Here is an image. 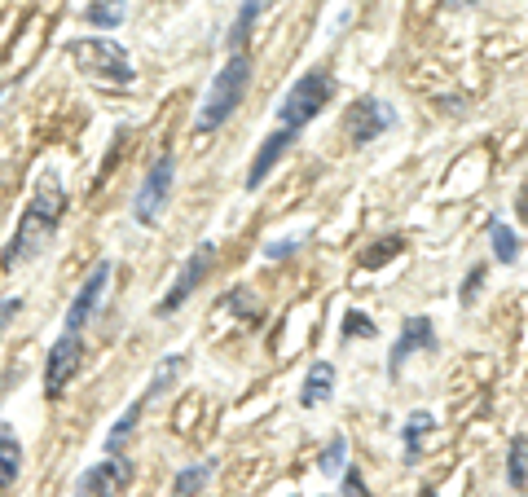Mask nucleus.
Wrapping results in <instances>:
<instances>
[{
  "mask_svg": "<svg viewBox=\"0 0 528 497\" xmlns=\"http://www.w3.org/2000/svg\"><path fill=\"white\" fill-rule=\"evenodd\" d=\"M62 216H66V190H62L58 176L44 172L36 181V190H31V198H27V207H22L14 238H9L5 256H0V269L14 273V269H22V264L36 260L40 251L53 242V234H58Z\"/></svg>",
  "mask_w": 528,
  "mask_h": 497,
  "instance_id": "nucleus-1",
  "label": "nucleus"
},
{
  "mask_svg": "<svg viewBox=\"0 0 528 497\" xmlns=\"http://www.w3.org/2000/svg\"><path fill=\"white\" fill-rule=\"evenodd\" d=\"M251 71H256L251 53H229V62L212 75V88H207L203 106H198V115H194L198 137H207V132L229 124V115L242 106V97H247V88H251Z\"/></svg>",
  "mask_w": 528,
  "mask_h": 497,
  "instance_id": "nucleus-2",
  "label": "nucleus"
},
{
  "mask_svg": "<svg viewBox=\"0 0 528 497\" xmlns=\"http://www.w3.org/2000/svg\"><path fill=\"white\" fill-rule=\"evenodd\" d=\"M330 97H335V75H330L326 66L304 71L300 80L286 88V97H282V106H278V128H286V132H295V137H300V132L330 106Z\"/></svg>",
  "mask_w": 528,
  "mask_h": 497,
  "instance_id": "nucleus-3",
  "label": "nucleus"
},
{
  "mask_svg": "<svg viewBox=\"0 0 528 497\" xmlns=\"http://www.w3.org/2000/svg\"><path fill=\"white\" fill-rule=\"evenodd\" d=\"M66 53H71V62L80 66L84 75H93V80H102V84L128 88L132 80H137V71H132V58L124 53V44H115V40H102V36L71 40V44H66Z\"/></svg>",
  "mask_w": 528,
  "mask_h": 497,
  "instance_id": "nucleus-4",
  "label": "nucleus"
},
{
  "mask_svg": "<svg viewBox=\"0 0 528 497\" xmlns=\"http://www.w3.org/2000/svg\"><path fill=\"white\" fill-rule=\"evenodd\" d=\"M172 181H176V159L172 154H159L154 168L146 172V181H141L137 198H132V216H137V225H154V220L163 216V207H168V198H172Z\"/></svg>",
  "mask_w": 528,
  "mask_h": 497,
  "instance_id": "nucleus-5",
  "label": "nucleus"
},
{
  "mask_svg": "<svg viewBox=\"0 0 528 497\" xmlns=\"http://www.w3.org/2000/svg\"><path fill=\"white\" fill-rule=\"evenodd\" d=\"M392 128H396V110L388 102H379V97H357L344 115V132L352 146H370V141H379Z\"/></svg>",
  "mask_w": 528,
  "mask_h": 497,
  "instance_id": "nucleus-6",
  "label": "nucleus"
},
{
  "mask_svg": "<svg viewBox=\"0 0 528 497\" xmlns=\"http://www.w3.org/2000/svg\"><path fill=\"white\" fill-rule=\"evenodd\" d=\"M212 264H216V242H198V247H194V256L181 264V273H176L172 291L163 295L154 313H159V317H172L176 308H181V304H185V300H190V295L198 291V286H203V278H207V273H212Z\"/></svg>",
  "mask_w": 528,
  "mask_h": 497,
  "instance_id": "nucleus-7",
  "label": "nucleus"
},
{
  "mask_svg": "<svg viewBox=\"0 0 528 497\" xmlns=\"http://www.w3.org/2000/svg\"><path fill=\"white\" fill-rule=\"evenodd\" d=\"M440 348V335H436V322L427 313H414L401 322V335L388 352V379H401V366L414 357V352H436Z\"/></svg>",
  "mask_w": 528,
  "mask_h": 497,
  "instance_id": "nucleus-8",
  "label": "nucleus"
},
{
  "mask_svg": "<svg viewBox=\"0 0 528 497\" xmlns=\"http://www.w3.org/2000/svg\"><path fill=\"white\" fill-rule=\"evenodd\" d=\"M80 366H84V339L62 330V339L49 348V361H44V396H49V401L62 396L66 383L80 374Z\"/></svg>",
  "mask_w": 528,
  "mask_h": 497,
  "instance_id": "nucleus-9",
  "label": "nucleus"
},
{
  "mask_svg": "<svg viewBox=\"0 0 528 497\" xmlns=\"http://www.w3.org/2000/svg\"><path fill=\"white\" fill-rule=\"evenodd\" d=\"M128 484H132V462L106 458V462H93L88 471L75 476V497H124Z\"/></svg>",
  "mask_w": 528,
  "mask_h": 497,
  "instance_id": "nucleus-10",
  "label": "nucleus"
},
{
  "mask_svg": "<svg viewBox=\"0 0 528 497\" xmlns=\"http://www.w3.org/2000/svg\"><path fill=\"white\" fill-rule=\"evenodd\" d=\"M110 273H115V264H110V260H97V264H93V273H88V282L80 286V291H75L71 308H66V330H71V335H80V330H84L88 322H93L97 304H102V295H106Z\"/></svg>",
  "mask_w": 528,
  "mask_h": 497,
  "instance_id": "nucleus-11",
  "label": "nucleus"
},
{
  "mask_svg": "<svg viewBox=\"0 0 528 497\" xmlns=\"http://www.w3.org/2000/svg\"><path fill=\"white\" fill-rule=\"evenodd\" d=\"M291 141H295V132H286V128H278V132H269V137L260 141V150H256V159H251V168H247V194H256L264 181H269V172L278 168V159L286 150H291Z\"/></svg>",
  "mask_w": 528,
  "mask_h": 497,
  "instance_id": "nucleus-12",
  "label": "nucleus"
},
{
  "mask_svg": "<svg viewBox=\"0 0 528 497\" xmlns=\"http://www.w3.org/2000/svg\"><path fill=\"white\" fill-rule=\"evenodd\" d=\"M335 383H339L335 366H330V361H313V366H308L304 388H300V410H317V405H326L330 396H335Z\"/></svg>",
  "mask_w": 528,
  "mask_h": 497,
  "instance_id": "nucleus-13",
  "label": "nucleus"
},
{
  "mask_svg": "<svg viewBox=\"0 0 528 497\" xmlns=\"http://www.w3.org/2000/svg\"><path fill=\"white\" fill-rule=\"evenodd\" d=\"M269 5H273V0H242L234 27H229V53H247L251 31H256V22H260L264 14H269Z\"/></svg>",
  "mask_w": 528,
  "mask_h": 497,
  "instance_id": "nucleus-14",
  "label": "nucleus"
},
{
  "mask_svg": "<svg viewBox=\"0 0 528 497\" xmlns=\"http://www.w3.org/2000/svg\"><path fill=\"white\" fill-rule=\"evenodd\" d=\"M22 476V440L14 436V427L0 423V489H14Z\"/></svg>",
  "mask_w": 528,
  "mask_h": 497,
  "instance_id": "nucleus-15",
  "label": "nucleus"
},
{
  "mask_svg": "<svg viewBox=\"0 0 528 497\" xmlns=\"http://www.w3.org/2000/svg\"><path fill=\"white\" fill-rule=\"evenodd\" d=\"M432 427H436V414H432V410H414L410 418H405V427H401L405 462H418V458H423V440L432 436Z\"/></svg>",
  "mask_w": 528,
  "mask_h": 497,
  "instance_id": "nucleus-16",
  "label": "nucleus"
},
{
  "mask_svg": "<svg viewBox=\"0 0 528 497\" xmlns=\"http://www.w3.org/2000/svg\"><path fill=\"white\" fill-rule=\"evenodd\" d=\"M489 242H493V260H498V264H515V260H520V251H524V238L498 216L489 220Z\"/></svg>",
  "mask_w": 528,
  "mask_h": 497,
  "instance_id": "nucleus-17",
  "label": "nucleus"
},
{
  "mask_svg": "<svg viewBox=\"0 0 528 497\" xmlns=\"http://www.w3.org/2000/svg\"><path fill=\"white\" fill-rule=\"evenodd\" d=\"M405 251V238L401 234H388V238H374L366 251H361L357 256V264L361 269H383V264H392L396 256H401Z\"/></svg>",
  "mask_w": 528,
  "mask_h": 497,
  "instance_id": "nucleus-18",
  "label": "nucleus"
},
{
  "mask_svg": "<svg viewBox=\"0 0 528 497\" xmlns=\"http://www.w3.org/2000/svg\"><path fill=\"white\" fill-rule=\"evenodd\" d=\"M216 476V462H198V467H185V471H176V480H172V497H198L207 489V480Z\"/></svg>",
  "mask_w": 528,
  "mask_h": 497,
  "instance_id": "nucleus-19",
  "label": "nucleus"
},
{
  "mask_svg": "<svg viewBox=\"0 0 528 497\" xmlns=\"http://www.w3.org/2000/svg\"><path fill=\"white\" fill-rule=\"evenodd\" d=\"M506 480H511L515 493L528 489V436H511V449H506Z\"/></svg>",
  "mask_w": 528,
  "mask_h": 497,
  "instance_id": "nucleus-20",
  "label": "nucleus"
},
{
  "mask_svg": "<svg viewBox=\"0 0 528 497\" xmlns=\"http://www.w3.org/2000/svg\"><path fill=\"white\" fill-rule=\"evenodd\" d=\"M141 414H146V396H137V401H132V405H128V410H124V414H119V418H115V427H110V432H106V449H110V454H115V449H119V445H124V440H128L132 432H137V423H141Z\"/></svg>",
  "mask_w": 528,
  "mask_h": 497,
  "instance_id": "nucleus-21",
  "label": "nucleus"
},
{
  "mask_svg": "<svg viewBox=\"0 0 528 497\" xmlns=\"http://www.w3.org/2000/svg\"><path fill=\"white\" fill-rule=\"evenodd\" d=\"M344 467H348V436L335 432V440L317 454V471H322V476H335V471H344Z\"/></svg>",
  "mask_w": 528,
  "mask_h": 497,
  "instance_id": "nucleus-22",
  "label": "nucleus"
},
{
  "mask_svg": "<svg viewBox=\"0 0 528 497\" xmlns=\"http://www.w3.org/2000/svg\"><path fill=\"white\" fill-rule=\"evenodd\" d=\"M339 335H344V344H352V339H374L379 335V326H374L361 308H348L344 322H339Z\"/></svg>",
  "mask_w": 528,
  "mask_h": 497,
  "instance_id": "nucleus-23",
  "label": "nucleus"
},
{
  "mask_svg": "<svg viewBox=\"0 0 528 497\" xmlns=\"http://www.w3.org/2000/svg\"><path fill=\"white\" fill-rule=\"evenodd\" d=\"M185 370V357H176V352H172V357L168 361H163V370H154V379H150V388L146 392H141V396H146V401H150V396H163V392H168L172 388V383H176V374H181Z\"/></svg>",
  "mask_w": 528,
  "mask_h": 497,
  "instance_id": "nucleus-24",
  "label": "nucleus"
},
{
  "mask_svg": "<svg viewBox=\"0 0 528 497\" xmlns=\"http://www.w3.org/2000/svg\"><path fill=\"white\" fill-rule=\"evenodd\" d=\"M225 304L234 308V313L242 317V322L260 326V308H256V300H251V291H247V286H238V291H229V295H225Z\"/></svg>",
  "mask_w": 528,
  "mask_h": 497,
  "instance_id": "nucleus-25",
  "label": "nucleus"
},
{
  "mask_svg": "<svg viewBox=\"0 0 528 497\" xmlns=\"http://www.w3.org/2000/svg\"><path fill=\"white\" fill-rule=\"evenodd\" d=\"M484 278H489V269H484V264H471V269H467V278H462V286H458V304H462V308H471V304H476V295H480Z\"/></svg>",
  "mask_w": 528,
  "mask_h": 497,
  "instance_id": "nucleus-26",
  "label": "nucleus"
},
{
  "mask_svg": "<svg viewBox=\"0 0 528 497\" xmlns=\"http://www.w3.org/2000/svg\"><path fill=\"white\" fill-rule=\"evenodd\" d=\"M93 27H119L124 22V9H115V5H106V0H97V5H88V14H84Z\"/></svg>",
  "mask_w": 528,
  "mask_h": 497,
  "instance_id": "nucleus-27",
  "label": "nucleus"
},
{
  "mask_svg": "<svg viewBox=\"0 0 528 497\" xmlns=\"http://www.w3.org/2000/svg\"><path fill=\"white\" fill-rule=\"evenodd\" d=\"M339 497H370V489H366V476H361L357 467H344V484H339Z\"/></svg>",
  "mask_w": 528,
  "mask_h": 497,
  "instance_id": "nucleus-28",
  "label": "nucleus"
},
{
  "mask_svg": "<svg viewBox=\"0 0 528 497\" xmlns=\"http://www.w3.org/2000/svg\"><path fill=\"white\" fill-rule=\"evenodd\" d=\"M300 247H304V238H282V242H269V247H264V260H273V264H278V260H291Z\"/></svg>",
  "mask_w": 528,
  "mask_h": 497,
  "instance_id": "nucleus-29",
  "label": "nucleus"
},
{
  "mask_svg": "<svg viewBox=\"0 0 528 497\" xmlns=\"http://www.w3.org/2000/svg\"><path fill=\"white\" fill-rule=\"evenodd\" d=\"M22 317V295H9V300H0V339H5V330L14 326Z\"/></svg>",
  "mask_w": 528,
  "mask_h": 497,
  "instance_id": "nucleus-30",
  "label": "nucleus"
},
{
  "mask_svg": "<svg viewBox=\"0 0 528 497\" xmlns=\"http://www.w3.org/2000/svg\"><path fill=\"white\" fill-rule=\"evenodd\" d=\"M520 216L528 220V185H524V190H520Z\"/></svg>",
  "mask_w": 528,
  "mask_h": 497,
  "instance_id": "nucleus-31",
  "label": "nucleus"
},
{
  "mask_svg": "<svg viewBox=\"0 0 528 497\" xmlns=\"http://www.w3.org/2000/svg\"><path fill=\"white\" fill-rule=\"evenodd\" d=\"M449 5H454V9H462V5H480V0H449Z\"/></svg>",
  "mask_w": 528,
  "mask_h": 497,
  "instance_id": "nucleus-32",
  "label": "nucleus"
},
{
  "mask_svg": "<svg viewBox=\"0 0 528 497\" xmlns=\"http://www.w3.org/2000/svg\"><path fill=\"white\" fill-rule=\"evenodd\" d=\"M106 5H115V9H119V0H106Z\"/></svg>",
  "mask_w": 528,
  "mask_h": 497,
  "instance_id": "nucleus-33",
  "label": "nucleus"
}]
</instances>
